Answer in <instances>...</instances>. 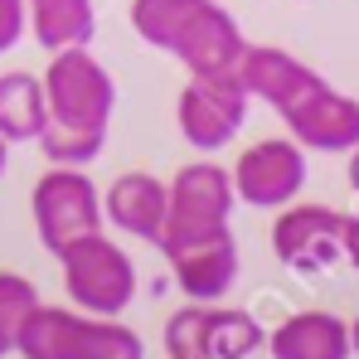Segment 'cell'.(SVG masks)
<instances>
[{"label":"cell","mask_w":359,"mask_h":359,"mask_svg":"<svg viewBox=\"0 0 359 359\" xmlns=\"http://www.w3.org/2000/svg\"><path fill=\"white\" fill-rule=\"evenodd\" d=\"M131 29L189 73H233L248 49L238 20L219 0H131Z\"/></svg>","instance_id":"cell-1"},{"label":"cell","mask_w":359,"mask_h":359,"mask_svg":"<svg viewBox=\"0 0 359 359\" xmlns=\"http://www.w3.org/2000/svg\"><path fill=\"white\" fill-rule=\"evenodd\" d=\"M272 112L287 121L292 141L320 156H345L359 146V97L325 83L316 68H306L297 83L272 102Z\"/></svg>","instance_id":"cell-2"},{"label":"cell","mask_w":359,"mask_h":359,"mask_svg":"<svg viewBox=\"0 0 359 359\" xmlns=\"http://www.w3.org/2000/svg\"><path fill=\"white\" fill-rule=\"evenodd\" d=\"M59 267H63L68 301L78 311H88V316H121L131 306V297H136V262L102 229L68 243L59 252Z\"/></svg>","instance_id":"cell-3"},{"label":"cell","mask_w":359,"mask_h":359,"mask_svg":"<svg viewBox=\"0 0 359 359\" xmlns=\"http://www.w3.org/2000/svg\"><path fill=\"white\" fill-rule=\"evenodd\" d=\"M262 345H267V330L257 325V316L219 301H189L165 320L170 359H252Z\"/></svg>","instance_id":"cell-4"},{"label":"cell","mask_w":359,"mask_h":359,"mask_svg":"<svg viewBox=\"0 0 359 359\" xmlns=\"http://www.w3.org/2000/svg\"><path fill=\"white\" fill-rule=\"evenodd\" d=\"M29 214H34V233L44 243V252L59 257L68 243L88 238L102 229V194L88 170L78 165H54L34 180L29 194Z\"/></svg>","instance_id":"cell-5"},{"label":"cell","mask_w":359,"mask_h":359,"mask_svg":"<svg viewBox=\"0 0 359 359\" xmlns=\"http://www.w3.org/2000/svg\"><path fill=\"white\" fill-rule=\"evenodd\" d=\"M44 107L49 121L63 126H93V131H107V121L117 112V83L102 63L83 49H59L49 68H44Z\"/></svg>","instance_id":"cell-6"},{"label":"cell","mask_w":359,"mask_h":359,"mask_svg":"<svg viewBox=\"0 0 359 359\" xmlns=\"http://www.w3.org/2000/svg\"><path fill=\"white\" fill-rule=\"evenodd\" d=\"M233 209H238V194H233L229 170L214 165V161H194V165H184L165 184V229H161L156 248H170V243L229 229Z\"/></svg>","instance_id":"cell-7"},{"label":"cell","mask_w":359,"mask_h":359,"mask_svg":"<svg viewBox=\"0 0 359 359\" xmlns=\"http://www.w3.org/2000/svg\"><path fill=\"white\" fill-rule=\"evenodd\" d=\"M248 102L252 97L243 93L238 73H189V83L180 88V102H175L180 136L194 151L214 156V151H224L243 131Z\"/></svg>","instance_id":"cell-8"},{"label":"cell","mask_w":359,"mask_h":359,"mask_svg":"<svg viewBox=\"0 0 359 359\" xmlns=\"http://www.w3.org/2000/svg\"><path fill=\"white\" fill-rule=\"evenodd\" d=\"M345 233H350V214L330 209V204H282L277 224H272V252L282 267H292L301 277H320L335 262H345Z\"/></svg>","instance_id":"cell-9"},{"label":"cell","mask_w":359,"mask_h":359,"mask_svg":"<svg viewBox=\"0 0 359 359\" xmlns=\"http://www.w3.org/2000/svg\"><path fill=\"white\" fill-rule=\"evenodd\" d=\"M233 194L248 209H282L306 189V146H297L292 136H267L252 141L238 156V165L229 170Z\"/></svg>","instance_id":"cell-10"},{"label":"cell","mask_w":359,"mask_h":359,"mask_svg":"<svg viewBox=\"0 0 359 359\" xmlns=\"http://www.w3.org/2000/svg\"><path fill=\"white\" fill-rule=\"evenodd\" d=\"M161 252H165V262L175 272V287L189 301H224L243 267L233 229H214V233H199V238L170 243Z\"/></svg>","instance_id":"cell-11"},{"label":"cell","mask_w":359,"mask_h":359,"mask_svg":"<svg viewBox=\"0 0 359 359\" xmlns=\"http://www.w3.org/2000/svg\"><path fill=\"white\" fill-rule=\"evenodd\" d=\"M102 224H112L141 243H156L165 229V184L146 170H126L102 194Z\"/></svg>","instance_id":"cell-12"},{"label":"cell","mask_w":359,"mask_h":359,"mask_svg":"<svg viewBox=\"0 0 359 359\" xmlns=\"http://www.w3.org/2000/svg\"><path fill=\"white\" fill-rule=\"evenodd\" d=\"M272 359H350V320H340L335 311H297L287 316L267 345Z\"/></svg>","instance_id":"cell-13"},{"label":"cell","mask_w":359,"mask_h":359,"mask_svg":"<svg viewBox=\"0 0 359 359\" xmlns=\"http://www.w3.org/2000/svg\"><path fill=\"white\" fill-rule=\"evenodd\" d=\"M83 316L78 306H34L20 340H15V355L20 359H78V340H83Z\"/></svg>","instance_id":"cell-14"},{"label":"cell","mask_w":359,"mask_h":359,"mask_svg":"<svg viewBox=\"0 0 359 359\" xmlns=\"http://www.w3.org/2000/svg\"><path fill=\"white\" fill-rule=\"evenodd\" d=\"M29 10V34L59 54V49H83L97 34V10L93 0H25Z\"/></svg>","instance_id":"cell-15"},{"label":"cell","mask_w":359,"mask_h":359,"mask_svg":"<svg viewBox=\"0 0 359 359\" xmlns=\"http://www.w3.org/2000/svg\"><path fill=\"white\" fill-rule=\"evenodd\" d=\"M49 107H44V83L25 68L15 73H0V136L10 146H25L44 131Z\"/></svg>","instance_id":"cell-16"},{"label":"cell","mask_w":359,"mask_h":359,"mask_svg":"<svg viewBox=\"0 0 359 359\" xmlns=\"http://www.w3.org/2000/svg\"><path fill=\"white\" fill-rule=\"evenodd\" d=\"M34 146L44 151L49 165H93L107 146V131H93V126H63V121H44V131L34 136Z\"/></svg>","instance_id":"cell-17"},{"label":"cell","mask_w":359,"mask_h":359,"mask_svg":"<svg viewBox=\"0 0 359 359\" xmlns=\"http://www.w3.org/2000/svg\"><path fill=\"white\" fill-rule=\"evenodd\" d=\"M78 359H146V340L112 316H83Z\"/></svg>","instance_id":"cell-18"},{"label":"cell","mask_w":359,"mask_h":359,"mask_svg":"<svg viewBox=\"0 0 359 359\" xmlns=\"http://www.w3.org/2000/svg\"><path fill=\"white\" fill-rule=\"evenodd\" d=\"M34 306H39V292H34L29 277L0 272V355H15V340H20Z\"/></svg>","instance_id":"cell-19"},{"label":"cell","mask_w":359,"mask_h":359,"mask_svg":"<svg viewBox=\"0 0 359 359\" xmlns=\"http://www.w3.org/2000/svg\"><path fill=\"white\" fill-rule=\"evenodd\" d=\"M25 29H29V10H25V0H0V54L15 49V44L25 39Z\"/></svg>","instance_id":"cell-20"},{"label":"cell","mask_w":359,"mask_h":359,"mask_svg":"<svg viewBox=\"0 0 359 359\" xmlns=\"http://www.w3.org/2000/svg\"><path fill=\"white\" fill-rule=\"evenodd\" d=\"M345 262L359 272V214H350V233H345Z\"/></svg>","instance_id":"cell-21"},{"label":"cell","mask_w":359,"mask_h":359,"mask_svg":"<svg viewBox=\"0 0 359 359\" xmlns=\"http://www.w3.org/2000/svg\"><path fill=\"white\" fill-rule=\"evenodd\" d=\"M345 156H350V189L359 194V146H355V151H345Z\"/></svg>","instance_id":"cell-22"},{"label":"cell","mask_w":359,"mask_h":359,"mask_svg":"<svg viewBox=\"0 0 359 359\" xmlns=\"http://www.w3.org/2000/svg\"><path fill=\"white\" fill-rule=\"evenodd\" d=\"M350 350H355V355H359V316H355V320H350Z\"/></svg>","instance_id":"cell-23"},{"label":"cell","mask_w":359,"mask_h":359,"mask_svg":"<svg viewBox=\"0 0 359 359\" xmlns=\"http://www.w3.org/2000/svg\"><path fill=\"white\" fill-rule=\"evenodd\" d=\"M5 161H10V141L0 136V175H5Z\"/></svg>","instance_id":"cell-24"},{"label":"cell","mask_w":359,"mask_h":359,"mask_svg":"<svg viewBox=\"0 0 359 359\" xmlns=\"http://www.w3.org/2000/svg\"><path fill=\"white\" fill-rule=\"evenodd\" d=\"M0 359H5V355H0Z\"/></svg>","instance_id":"cell-25"}]
</instances>
